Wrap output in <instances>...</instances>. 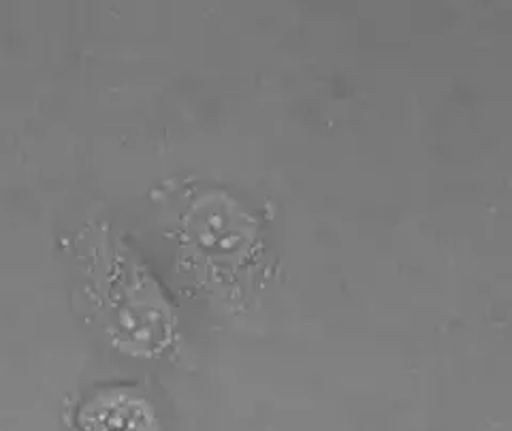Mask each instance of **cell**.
Segmentation results:
<instances>
[{"label": "cell", "instance_id": "6da1fadb", "mask_svg": "<svg viewBox=\"0 0 512 431\" xmlns=\"http://www.w3.org/2000/svg\"><path fill=\"white\" fill-rule=\"evenodd\" d=\"M84 295L105 340L133 357H158L171 346L175 316L150 271L105 227L79 237Z\"/></svg>", "mask_w": 512, "mask_h": 431}, {"label": "cell", "instance_id": "7a4b0ae2", "mask_svg": "<svg viewBox=\"0 0 512 431\" xmlns=\"http://www.w3.org/2000/svg\"><path fill=\"white\" fill-rule=\"evenodd\" d=\"M77 431H160L156 406L133 387H103L75 412Z\"/></svg>", "mask_w": 512, "mask_h": 431}]
</instances>
